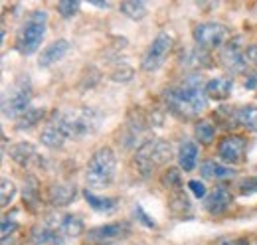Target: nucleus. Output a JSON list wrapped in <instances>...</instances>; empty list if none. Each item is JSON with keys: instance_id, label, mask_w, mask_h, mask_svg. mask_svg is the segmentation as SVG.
<instances>
[{"instance_id": "nucleus-10", "label": "nucleus", "mask_w": 257, "mask_h": 245, "mask_svg": "<svg viewBox=\"0 0 257 245\" xmlns=\"http://www.w3.org/2000/svg\"><path fill=\"white\" fill-rule=\"evenodd\" d=\"M218 156L227 166H237L247 158V141L241 135H225L218 143Z\"/></svg>"}, {"instance_id": "nucleus-25", "label": "nucleus", "mask_w": 257, "mask_h": 245, "mask_svg": "<svg viewBox=\"0 0 257 245\" xmlns=\"http://www.w3.org/2000/svg\"><path fill=\"white\" fill-rule=\"evenodd\" d=\"M194 139L200 143V145H206L210 147L216 139V125L210 121V119H200L194 125Z\"/></svg>"}, {"instance_id": "nucleus-19", "label": "nucleus", "mask_w": 257, "mask_h": 245, "mask_svg": "<svg viewBox=\"0 0 257 245\" xmlns=\"http://www.w3.org/2000/svg\"><path fill=\"white\" fill-rule=\"evenodd\" d=\"M198 156L200 149L194 141H182L178 147V168L184 172H192L198 166Z\"/></svg>"}, {"instance_id": "nucleus-27", "label": "nucleus", "mask_w": 257, "mask_h": 245, "mask_svg": "<svg viewBox=\"0 0 257 245\" xmlns=\"http://www.w3.org/2000/svg\"><path fill=\"white\" fill-rule=\"evenodd\" d=\"M161 182L166 190L170 192H176V190H182V174H180V168H174V166H168L161 176Z\"/></svg>"}, {"instance_id": "nucleus-3", "label": "nucleus", "mask_w": 257, "mask_h": 245, "mask_svg": "<svg viewBox=\"0 0 257 245\" xmlns=\"http://www.w3.org/2000/svg\"><path fill=\"white\" fill-rule=\"evenodd\" d=\"M172 156V147L164 139L145 141L133 156V166L143 178H151L161 166H164Z\"/></svg>"}, {"instance_id": "nucleus-2", "label": "nucleus", "mask_w": 257, "mask_h": 245, "mask_svg": "<svg viewBox=\"0 0 257 245\" xmlns=\"http://www.w3.org/2000/svg\"><path fill=\"white\" fill-rule=\"evenodd\" d=\"M117 166L119 158L117 153L111 147H99L95 153L89 156L87 166H85V182L89 188H109L115 182L117 176Z\"/></svg>"}, {"instance_id": "nucleus-23", "label": "nucleus", "mask_w": 257, "mask_h": 245, "mask_svg": "<svg viewBox=\"0 0 257 245\" xmlns=\"http://www.w3.org/2000/svg\"><path fill=\"white\" fill-rule=\"evenodd\" d=\"M233 119L239 127L251 131V133H257V105H241L233 111Z\"/></svg>"}, {"instance_id": "nucleus-9", "label": "nucleus", "mask_w": 257, "mask_h": 245, "mask_svg": "<svg viewBox=\"0 0 257 245\" xmlns=\"http://www.w3.org/2000/svg\"><path fill=\"white\" fill-rule=\"evenodd\" d=\"M131 235V223L128 221H111L105 225L91 227L85 237L91 245H109L115 241H121Z\"/></svg>"}, {"instance_id": "nucleus-37", "label": "nucleus", "mask_w": 257, "mask_h": 245, "mask_svg": "<svg viewBox=\"0 0 257 245\" xmlns=\"http://www.w3.org/2000/svg\"><path fill=\"white\" fill-rule=\"evenodd\" d=\"M243 85H245V89L257 93V71L247 73V77H245V83H243Z\"/></svg>"}, {"instance_id": "nucleus-11", "label": "nucleus", "mask_w": 257, "mask_h": 245, "mask_svg": "<svg viewBox=\"0 0 257 245\" xmlns=\"http://www.w3.org/2000/svg\"><path fill=\"white\" fill-rule=\"evenodd\" d=\"M231 202H233V196H231L229 188L225 184H216L208 192V196L204 200V210L210 215H216L218 217V215H224L225 212H229Z\"/></svg>"}, {"instance_id": "nucleus-41", "label": "nucleus", "mask_w": 257, "mask_h": 245, "mask_svg": "<svg viewBox=\"0 0 257 245\" xmlns=\"http://www.w3.org/2000/svg\"><path fill=\"white\" fill-rule=\"evenodd\" d=\"M253 245H257V239H255V243H253Z\"/></svg>"}, {"instance_id": "nucleus-13", "label": "nucleus", "mask_w": 257, "mask_h": 245, "mask_svg": "<svg viewBox=\"0 0 257 245\" xmlns=\"http://www.w3.org/2000/svg\"><path fill=\"white\" fill-rule=\"evenodd\" d=\"M62 227L54 225L52 221H42L34 225L30 231V243L32 245H65Z\"/></svg>"}, {"instance_id": "nucleus-7", "label": "nucleus", "mask_w": 257, "mask_h": 245, "mask_svg": "<svg viewBox=\"0 0 257 245\" xmlns=\"http://www.w3.org/2000/svg\"><path fill=\"white\" fill-rule=\"evenodd\" d=\"M192 40L196 48L210 52L224 48L229 40V28L222 22H198L192 28Z\"/></svg>"}, {"instance_id": "nucleus-20", "label": "nucleus", "mask_w": 257, "mask_h": 245, "mask_svg": "<svg viewBox=\"0 0 257 245\" xmlns=\"http://www.w3.org/2000/svg\"><path fill=\"white\" fill-rule=\"evenodd\" d=\"M233 91V81L227 77H212L206 81V97L212 101H225Z\"/></svg>"}, {"instance_id": "nucleus-28", "label": "nucleus", "mask_w": 257, "mask_h": 245, "mask_svg": "<svg viewBox=\"0 0 257 245\" xmlns=\"http://www.w3.org/2000/svg\"><path fill=\"white\" fill-rule=\"evenodd\" d=\"M44 115H46V109H28V111L16 121V129H18V131H28V129H32V127H36L38 122L42 121Z\"/></svg>"}, {"instance_id": "nucleus-32", "label": "nucleus", "mask_w": 257, "mask_h": 245, "mask_svg": "<svg viewBox=\"0 0 257 245\" xmlns=\"http://www.w3.org/2000/svg\"><path fill=\"white\" fill-rule=\"evenodd\" d=\"M237 192L241 196H253L257 194V176H245L237 182Z\"/></svg>"}, {"instance_id": "nucleus-21", "label": "nucleus", "mask_w": 257, "mask_h": 245, "mask_svg": "<svg viewBox=\"0 0 257 245\" xmlns=\"http://www.w3.org/2000/svg\"><path fill=\"white\" fill-rule=\"evenodd\" d=\"M168 210L174 217H190L192 215V204L186 196L184 190H176V192H170V198H168Z\"/></svg>"}, {"instance_id": "nucleus-18", "label": "nucleus", "mask_w": 257, "mask_h": 245, "mask_svg": "<svg viewBox=\"0 0 257 245\" xmlns=\"http://www.w3.org/2000/svg\"><path fill=\"white\" fill-rule=\"evenodd\" d=\"M83 198H85V202L89 204V208L97 212V214H115L117 212V208H119V200L117 198H111V196H99L95 192H89V188L87 190H83Z\"/></svg>"}, {"instance_id": "nucleus-1", "label": "nucleus", "mask_w": 257, "mask_h": 245, "mask_svg": "<svg viewBox=\"0 0 257 245\" xmlns=\"http://www.w3.org/2000/svg\"><path fill=\"white\" fill-rule=\"evenodd\" d=\"M162 99L168 111L178 119H184V121L196 119L208 105L206 83L198 73H188L186 77H182L180 83L164 89Z\"/></svg>"}, {"instance_id": "nucleus-8", "label": "nucleus", "mask_w": 257, "mask_h": 245, "mask_svg": "<svg viewBox=\"0 0 257 245\" xmlns=\"http://www.w3.org/2000/svg\"><path fill=\"white\" fill-rule=\"evenodd\" d=\"M174 48V36L170 32L162 30L157 34V38L149 44V48L145 50L143 58H141V69L147 73H155L159 71L164 61L168 58V54Z\"/></svg>"}, {"instance_id": "nucleus-15", "label": "nucleus", "mask_w": 257, "mask_h": 245, "mask_svg": "<svg viewBox=\"0 0 257 245\" xmlns=\"http://www.w3.org/2000/svg\"><path fill=\"white\" fill-rule=\"evenodd\" d=\"M77 198V186L73 182H56L48 188V202L54 208L69 206Z\"/></svg>"}, {"instance_id": "nucleus-38", "label": "nucleus", "mask_w": 257, "mask_h": 245, "mask_svg": "<svg viewBox=\"0 0 257 245\" xmlns=\"http://www.w3.org/2000/svg\"><path fill=\"white\" fill-rule=\"evenodd\" d=\"M220 245H249V243H247L245 237H239V239H225V241H222Z\"/></svg>"}, {"instance_id": "nucleus-39", "label": "nucleus", "mask_w": 257, "mask_h": 245, "mask_svg": "<svg viewBox=\"0 0 257 245\" xmlns=\"http://www.w3.org/2000/svg\"><path fill=\"white\" fill-rule=\"evenodd\" d=\"M91 4H93V6H99V8H109V4H107V2H101V0H93Z\"/></svg>"}, {"instance_id": "nucleus-29", "label": "nucleus", "mask_w": 257, "mask_h": 245, "mask_svg": "<svg viewBox=\"0 0 257 245\" xmlns=\"http://www.w3.org/2000/svg\"><path fill=\"white\" fill-rule=\"evenodd\" d=\"M16 194H18L16 184L12 182L10 178H2V184H0V206L2 208H8L14 202Z\"/></svg>"}, {"instance_id": "nucleus-6", "label": "nucleus", "mask_w": 257, "mask_h": 245, "mask_svg": "<svg viewBox=\"0 0 257 245\" xmlns=\"http://www.w3.org/2000/svg\"><path fill=\"white\" fill-rule=\"evenodd\" d=\"M32 83H30V77H20L10 89L4 95L2 99V113L6 119H20L28 109H30V103H32Z\"/></svg>"}, {"instance_id": "nucleus-30", "label": "nucleus", "mask_w": 257, "mask_h": 245, "mask_svg": "<svg viewBox=\"0 0 257 245\" xmlns=\"http://www.w3.org/2000/svg\"><path fill=\"white\" fill-rule=\"evenodd\" d=\"M79 8H81V2H77V0H62L58 4V12H60V16L65 18V20L73 18L79 12Z\"/></svg>"}, {"instance_id": "nucleus-5", "label": "nucleus", "mask_w": 257, "mask_h": 245, "mask_svg": "<svg viewBox=\"0 0 257 245\" xmlns=\"http://www.w3.org/2000/svg\"><path fill=\"white\" fill-rule=\"evenodd\" d=\"M46 30H48V12L44 8H36L28 14L22 28L16 34L14 50L20 56H34L46 38Z\"/></svg>"}, {"instance_id": "nucleus-16", "label": "nucleus", "mask_w": 257, "mask_h": 245, "mask_svg": "<svg viewBox=\"0 0 257 245\" xmlns=\"http://www.w3.org/2000/svg\"><path fill=\"white\" fill-rule=\"evenodd\" d=\"M67 52H69V42L64 40V38H58V40L50 42L46 48H42V52L38 56V63L42 67H52L54 63L64 60L67 56Z\"/></svg>"}, {"instance_id": "nucleus-36", "label": "nucleus", "mask_w": 257, "mask_h": 245, "mask_svg": "<svg viewBox=\"0 0 257 245\" xmlns=\"http://www.w3.org/2000/svg\"><path fill=\"white\" fill-rule=\"evenodd\" d=\"M243 52H245V60H247V63H251V65H255L257 67V44L245 46Z\"/></svg>"}, {"instance_id": "nucleus-14", "label": "nucleus", "mask_w": 257, "mask_h": 245, "mask_svg": "<svg viewBox=\"0 0 257 245\" xmlns=\"http://www.w3.org/2000/svg\"><path fill=\"white\" fill-rule=\"evenodd\" d=\"M200 174L206 180H216L218 184H222L224 180H231L237 176V168L227 166L224 162H218L214 158H208L200 164Z\"/></svg>"}, {"instance_id": "nucleus-40", "label": "nucleus", "mask_w": 257, "mask_h": 245, "mask_svg": "<svg viewBox=\"0 0 257 245\" xmlns=\"http://www.w3.org/2000/svg\"><path fill=\"white\" fill-rule=\"evenodd\" d=\"M2 245H8V241H2Z\"/></svg>"}, {"instance_id": "nucleus-26", "label": "nucleus", "mask_w": 257, "mask_h": 245, "mask_svg": "<svg viewBox=\"0 0 257 245\" xmlns=\"http://www.w3.org/2000/svg\"><path fill=\"white\" fill-rule=\"evenodd\" d=\"M119 8H121V12L127 18H131V20H143L147 16V12H149L147 2H143V0H127Z\"/></svg>"}, {"instance_id": "nucleus-33", "label": "nucleus", "mask_w": 257, "mask_h": 245, "mask_svg": "<svg viewBox=\"0 0 257 245\" xmlns=\"http://www.w3.org/2000/svg\"><path fill=\"white\" fill-rule=\"evenodd\" d=\"M40 188H38V182L34 180V178H28L26 182H24V202H36L38 198H40Z\"/></svg>"}, {"instance_id": "nucleus-17", "label": "nucleus", "mask_w": 257, "mask_h": 245, "mask_svg": "<svg viewBox=\"0 0 257 245\" xmlns=\"http://www.w3.org/2000/svg\"><path fill=\"white\" fill-rule=\"evenodd\" d=\"M10 158L22 168H32L34 164H38V160H40L36 147L32 143H26V141L16 143V145L10 147Z\"/></svg>"}, {"instance_id": "nucleus-12", "label": "nucleus", "mask_w": 257, "mask_h": 245, "mask_svg": "<svg viewBox=\"0 0 257 245\" xmlns=\"http://www.w3.org/2000/svg\"><path fill=\"white\" fill-rule=\"evenodd\" d=\"M218 60H220V65L224 67L227 73H231V75H239V73H245V69H247V60H245V52L235 44V42H231V44H225L224 48L220 50V56H218Z\"/></svg>"}, {"instance_id": "nucleus-4", "label": "nucleus", "mask_w": 257, "mask_h": 245, "mask_svg": "<svg viewBox=\"0 0 257 245\" xmlns=\"http://www.w3.org/2000/svg\"><path fill=\"white\" fill-rule=\"evenodd\" d=\"M52 121L56 122L62 133L65 135V139H83L87 135H91L99 127V115L89 107H75L69 111H60L54 113Z\"/></svg>"}, {"instance_id": "nucleus-34", "label": "nucleus", "mask_w": 257, "mask_h": 245, "mask_svg": "<svg viewBox=\"0 0 257 245\" xmlns=\"http://www.w3.org/2000/svg\"><path fill=\"white\" fill-rule=\"evenodd\" d=\"M16 229H18V221L6 215V217L2 219V241L8 239V235H12Z\"/></svg>"}, {"instance_id": "nucleus-35", "label": "nucleus", "mask_w": 257, "mask_h": 245, "mask_svg": "<svg viewBox=\"0 0 257 245\" xmlns=\"http://www.w3.org/2000/svg\"><path fill=\"white\" fill-rule=\"evenodd\" d=\"M188 190L192 192L196 198H200V200H206V196H208L206 184L200 182V180H190V182H188Z\"/></svg>"}, {"instance_id": "nucleus-24", "label": "nucleus", "mask_w": 257, "mask_h": 245, "mask_svg": "<svg viewBox=\"0 0 257 245\" xmlns=\"http://www.w3.org/2000/svg\"><path fill=\"white\" fill-rule=\"evenodd\" d=\"M60 227L64 231L65 237H79L85 231V219L79 214H65L62 219H60Z\"/></svg>"}, {"instance_id": "nucleus-31", "label": "nucleus", "mask_w": 257, "mask_h": 245, "mask_svg": "<svg viewBox=\"0 0 257 245\" xmlns=\"http://www.w3.org/2000/svg\"><path fill=\"white\" fill-rule=\"evenodd\" d=\"M133 217L137 219V223H143L145 227H149V229H157V221L151 217V215L145 212V208L143 206H133Z\"/></svg>"}, {"instance_id": "nucleus-22", "label": "nucleus", "mask_w": 257, "mask_h": 245, "mask_svg": "<svg viewBox=\"0 0 257 245\" xmlns=\"http://www.w3.org/2000/svg\"><path fill=\"white\" fill-rule=\"evenodd\" d=\"M40 143L48 149H64V145L67 143L65 135L62 133V129L56 122L50 119V122L44 127V131L40 133Z\"/></svg>"}]
</instances>
